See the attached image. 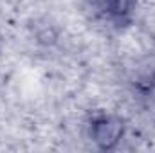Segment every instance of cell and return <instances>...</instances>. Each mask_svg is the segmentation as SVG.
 <instances>
[{
  "instance_id": "cell-1",
  "label": "cell",
  "mask_w": 155,
  "mask_h": 153,
  "mask_svg": "<svg viewBox=\"0 0 155 153\" xmlns=\"http://www.w3.org/2000/svg\"><path fill=\"white\" fill-rule=\"evenodd\" d=\"M90 2L108 20H121L130 9V0H90Z\"/></svg>"
}]
</instances>
